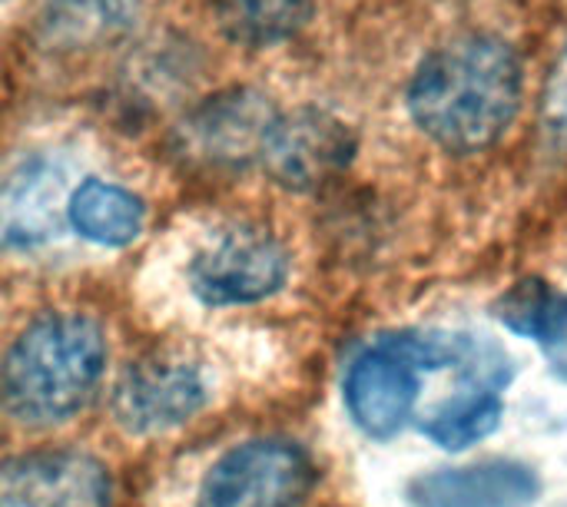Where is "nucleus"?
I'll return each mask as SVG.
<instances>
[{
  "label": "nucleus",
  "mask_w": 567,
  "mask_h": 507,
  "mask_svg": "<svg viewBox=\"0 0 567 507\" xmlns=\"http://www.w3.org/2000/svg\"><path fill=\"white\" fill-rule=\"evenodd\" d=\"M355 149L359 139L346 120L319 106H302L276 116L259 163L272 183L292 193H312L342 176Z\"/></svg>",
  "instance_id": "nucleus-8"
},
{
  "label": "nucleus",
  "mask_w": 567,
  "mask_h": 507,
  "mask_svg": "<svg viewBox=\"0 0 567 507\" xmlns=\"http://www.w3.org/2000/svg\"><path fill=\"white\" fill-rule=\"evenodd\" d=\"M498 322L545 349L567 342V296L545 279H522L495 302Z\"/></svg>",
  "instance_id": "nucleus-16"
},
{
  "label": "nucleus",
  "mask_w": 567,
  "mask_h": 507,
  "mask_svg": "<svg viewBox=\"0 0 567 507\" xmlns=\"http://www.w3.org/2000/svg\"><path fill=\"white\" fill-rule=\"evenodd\" d=\"M106 372V335L83 312H50L33 319L0 365V405L30 428L73 418Z\"/></svg>",
  "instance_id": "nucleus-2"
},
{
  "label": "nucleus",
  "mask_w": 567,
  "mask_h": 507,
  "mask_svg": "<svg viewBox=\"0 0 567 507\" xmlns=\"http://www.w3.org/2000/svg\"><path fill=\"white\" fill-rule=\"evenodd\" d=\"M542 492L538 475L512 458L478 462L468 468L429 472L412 482L415 507H532Z\"/></svg>",
  "instance_id": "nucleus-11"
},
{
  "label": "nucleus",
  "mask_w": 567,
  "mask_h": 507,
  "mask_svg": "<svg viewBox=\"0 0 567 507\" xmlns=\"http://www.w3.org/2000/svg\"><path fill=\"white\" fill-rule=\"evenodd\" d=\"M216 23L239 46H276L292 40L316 13V0H216Z\"/></svg>",
  "instance_id": "nucleus-14"
},
{
  "label": "nucleus",
  "mask_w": 567,
  "mask_h": 507,
  "mask_svg": "<svg viewBox=\"0 0 567 507\" xmlns=\"http://www.w3.org/2000/svg\"><path fill=\"white\" fill-rule=\"evenodd\" d=\"M316 485L312 458L286 438L226 452L199 485V507H302Z\"/></svg>",
  "instance_id": "nucleus-6"
},
{
  "label": "nucleus",
  "mask_w": 567,
  "mask_h": 507,
  "mask_svg": "<svg viewBox=\"0 0 567 507\" xmlns=\"http://www.w3.org/2000/svg\"><path fill=\"white\" fill-rule=\"evenodd\" d=\"M279 110L252 86H229L203 100L176 126V156L206 173H233L262 156Z\"/></svg>",
  "instance_id": "nucleus-5"
},
{
  "label": "nucleus",
  "mask_w": 567,
  "mask_h": 507,
  "mask_svg": "<svg viewBox=\"0 0 567 507\" xmlns=\"http://www.w3.org/2000/svg\"><path fill=\"white\" fill-rule=\"evenodd\" d=\"M140 7V0H47L40 20L50 46L86 50L110 46L133 33Z\"/></svg>",
  "instance_id": "nucleus-12"
},
{
  "label": "nucleus",
  "mask_w": 567,
  "mask_h": 507,
  "mask_svg": "<svg viewBox=\"0 0 567 507\" xmlns=\"http://www.w3.org/2000/svg\"><path fill=\"white\" fill-rule=\"evenodd\" d=\"M502 412H505L502 392L455 389V395H449L439 408H432L419 418V428L439 448L462 452L468 445L492 438L502 425Z\"/></svg>",
  "instance_id": "nucleus-15"
},
{
  "label": "nucleus",
  "mask_w": 567,
  "mask_h": 507,
  "mask_svg": "<svg viewBox=\"0 0 567 507\" xmlns=\"http://www.w3.org/2000/svg\"><path fill=\"white\" fill-rule=\"evenodd\" d=\"M0 507H113V485L83 452H37L0 465Z\"/></svg>",
  "instance_id": "nucleus-9"
},
{
  "label": "nucleus",
  "mask_w": 567,
  "mask_h": 507,
  "mask_svg": "<svg viewBox=\"0 0 567 507\" xmlns=\"http://www.w3.org/2000/svg\"><path fill=\"white\" fill-rule=\"evenodd\" d=\"M429 372L425 332H392L369 342L346 372V408L352 422L372 438H395L412 422Z\"/></svg>",
  "instance_id": "nucleus-3"
},
{
  "label": "nucleus",
  "mask_w": 567,
  "mask_h": 507,
  "mask_svg": "<svg viewBox=\"0 0 567 507\" xmlns=\"http://www.w3.org/2000/svg\"><path fill=\"white\" fill-rule=\"evenodd\" d=\"M525 73L508 40L462 33L432 50L409 80L412 123L449 153L495 146L522 110Z\"/></svg>",
  "instance_id": "nucleus-1"
},
{
  "label": "nucleus",
  "mask_w": 567,
  "mask_h": 507,
  "mask_svg": "<svg viewBox=\"0 0 567 507\" xmlns=\"http://www.w3.org/2000/svg\"><path fill=\"white\" fill-rule=\"evenodd\" d=\"M289 279V252L259 226H233L209 239L189 262V289L199 302L249 306L276 296Z\"/></svg>",
  "instance_id": "nucleus-7"
},
{
  "label": "nucleus",
  "mask_w": 567,
  "mask_h": 507,
  "mask_svg": "<svg viewBox=\"0 0 567 507\" xmlns=\"http://www.w3.org/2000/svg\"><path fill=\"white\" fill-rule=\"evenodd\" d=\"M66 173L50 156H30L0 179V242L40 246L66 216Z\"/></svg>",
  "instance_id": "nucleus-10"
},
{
  "label": "nucleus",
  "mask_w": 567,
  "mask_h": 507,
  "mask_svg": "<svg viewBox=\"0 0 567 507\" xmlns=\"http://www.w3.org/2000/svg\"><path fill=\"white\" fill-rule=\"evenodd\" d=\"M66 223L96 246H130L146 223V206L130 189L106 183V179H86L70 193L66 203Z\"/></svg>",
  "instance_id": "nucleus-13"
},
{
  "label": "nucleus",
  "mask_w": 567,
  "mask_h": 507,
  "mask_svg": "<svg viewBox=\"0 0 567 507\" xmlns=\"http://www.w3.org/2000/svg\"><path fill=\"white\" fill-rule=\"evenodd\" d=\"M209 402L203 362L183 349H153L130 362L110 395L116 425L126 435H163L186 425Z\"/></svg>",
  "instance_id": "nucleus-4"
}]
</instances>
